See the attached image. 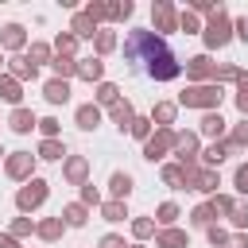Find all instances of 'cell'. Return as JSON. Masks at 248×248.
<instances>
[{"mask_svg": "<svg viewBox=\"0 0 248 248\" xmlns=\"http://www.w3.org/2000/svg\"><path fill=\"white\" fill-rule=\"evenodd\" d=\"M124 50H128V58H132L147 78L167 81V78H174V74H178L174 54H170V50H167V43H163V39H155L151 31H132Z\"/></svg>", "mask_w": 248, "mask_h": 248, "instance_id": "cell-1", "label": "cell"}]
</instances>
